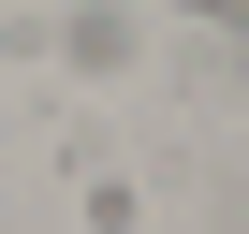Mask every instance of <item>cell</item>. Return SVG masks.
Masks as SVG:
<instances>
[{
    "label": "cell",
    "mask_w": 249,
    "mask_h": 234,
    "mask_svg": "<svg viewBox=\"0 0 249 234\" xmlns=\"http://www.w3.org/2000/svg\"><path fill=\"white\" fill-rule=\"evenodd\" d=\"M59 59H88V73H117V59H132V30H117V15H73V30H59Z\"/></svg>",
    "instance_id": "1"
}]
</instances>
